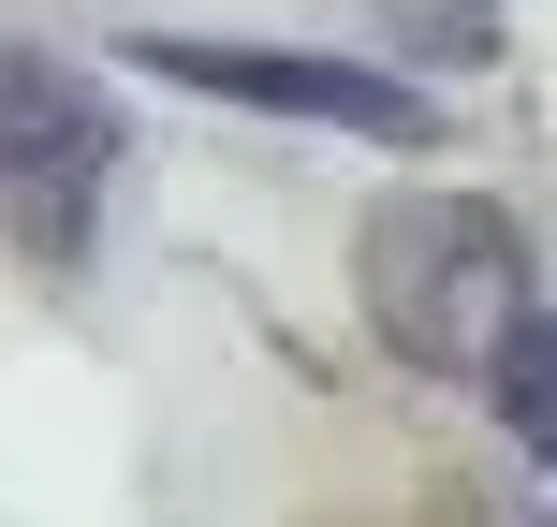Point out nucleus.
Masks as SVG:
<instances>
[{"label":"nucleus","mask_w":557,"mask_h":527,"mask_svg":"<svg viewBox=\"0 0 557 527\" xmlns=\"http://www.w3.org/2000/svg\"><path fill=\"white\" fill-rule=\"evenodd\" d=\"M352 293H367V323H382L396 366L484 381L499 337L529 323V250H513V221L484 191H382L367 235H352Z\"/></svg>","instance_id":"nucleus-1"},{"label":"nucleus","mask_w":557,"mask_h":527,"mask_svg":"<svg viewBox=\"0 0 557 527\" xmlns=\"http://www.w3.org/2000/svg\"><path fill=\"white\" fill-rule=\"evenodd\" d=\"M103 176H117V103L74 59L0 45V250L74 264L88 221H103Z\"/></svg>","instance_id":"nucleus-2"},{"label":"nucleus","mask_w":557,"mask_h":527,"mask_svg":"<svg viewBox=\"0 0 557 527\" xmlns=\"http://www.w3.org/2000/svg\"><path fill=\"white\" fill-rule=\"evenodd\" d=\"M147 74L206 88V103H250V117H323V133H367V147H441V103L382 59H323V45H221V29H162L133 45Z\"/></svg>","instance_id":"nucleus-3"},{"label":"nucleus","mask_w":557,"mask_h":527,"mask_svg":"<svg viewBox=\"0 0 557 527\" xmlns=\"http://www.w3.org/2000/svg\"><path fill=\"white\" fill-rule=\"evenodd\" d=\"M484 411H499L513 454H557V293H529V323L499 337V366H484Z\"/></svg>","instance_id":"nucleus-4"},{"label":"nucleus","mask_w":557,"mask_h":527,"mask_svg":"<svg viewBox=\"0 0 557 527\" xmlns=\"http://www.w3.org/2000/svg\"><path fill=\"white\" fill-rule=\"evenodd\" d=\"M543 527H557V513H543Z\"/></svg>","instance_id":"nucleus-5"}]
</instances>
